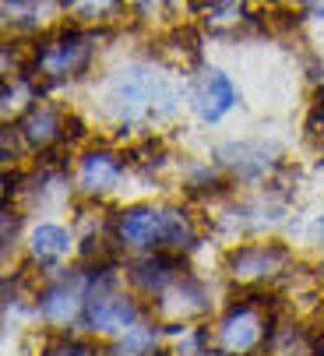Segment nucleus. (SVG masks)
Listing matches in <instances>:
<instances>
[{"label": "nucleus", "instance_id": "obj_1", "mask_svg": "<svg viewBox=\"0 0 324 356\" xmlns=\"http://www.w3.org/2000/svg\"><path fill=\"white\" fill-rule=\"evenodd\" d=\"M272 307L264 303V296H247L226 307L219 328H215V346L222 356H247L261 342L272 335Z\"/></svg>", "mask_w": 324, "mask_h": 356}, {"label": "nucleus", "instance_id": "obj_2", "mask_svg": "<svg viewBox=\"0 0 324 356\" xmlns=\"http://www.w3.org/2000/svg\"><path fill=\"white\" fill-rule=\"evenodd\" d=\"M92 54H95V35H88V32H60L57 39L35 46V67L32 71L49 78V81L78 78L88 67Z\"/></svg>", "mask_w": 324, "mask_h": 356}, {"label": "nucleus", "instance_id": "obj_3", "mask_svg": "<svg viewBox=\"0 0 324 356\" xmlns=\"http://www.w3.org/2000/svg\"><path fill=\"white\" fill-rule=\"evenodd\" d=\"M110 103L120 117L134 120V117H148L159 103H170V88L162 78L134 67V71H120V78L110 88Z\"/></svg>", "mask_w": 324, "mask_h": 356}, {"label": "nucleus", "instance_id": "obj_4", "mask_svg": "<svg viewBox=\"0 0 324 356\" xmlns=\"http://www.w3.org/2000/svg\"><path fill=\"white\" fill-rule=\"evenodd\" d=\"M286 265H289V250L279 243H247V247H236L226 258V272L243 286L275 279L286 272Z\"/></svg>", "mask_w": 324, "mask_h": 356}, {"label": "nucleus", "instance_id": "obj_5", "mask_svg": "<svg viewBox=\"0 0 324 356\" xmlns=\"http://www.w3.org/2000/svg\"><path fill=\"white\" fill-rule=\"evenodd\" d=\"M85 321L95 332H131L138 321V303L131 296L110 293V275H106L102 289H95L85 300Z\"/></svg>", "mask_w": 324, "mask_h": 356}, {"label": "nucleus", "instance_id": "obj_6", "mask_svg": "<svg viewBox=\"0 0 324 356\" xmlns=\"http://www.w3.org/2000/svg\"><path fill=\"white\" fill-rule=\"evenodd\" d=\"M117 240L127 247H159L162 243V212L134 205L117 216Z\"/></svg>", "mask_w": 324, "mask_h": 356}, {"label": "nucleus", "instance_id": "obj_7", "mask_svg": "<svg viewBox=\"0 0 324 356\" xmlns=\"http://www.w3.org/2000/svg\"><path fill=\"white\" fill-rule=\"evenodd\" d=\"M18 134L25 138L29 148L35 152H46L53 148L60 138H64V117L53 110V106H29L22 124H18Z\"/></svg>", "mask_w": 324, "mask_h": 356}, {"label": "nucleus", "instance_id": "obj_8", "mask_svg": "<svg viewBox=\"0 0 324 356\" xmlns=\"http://www.w3.org/2000/svg\"><path fill=\"white\" fill-rule=\"evenodd\" d=\"M124 177V163L110 152H88L78 166V184L88 194H110Z\"/></svg>", "mask_w": 324, "mask_h": 356}, {"label": "nucleus", "instance_id": "obj_9", "mask_svg": "<svg viewBox=\"0 0 324 356\" xmlns=\"http://www.w3.org/2000/svg\"><path fill=\"white\" fill-rule=\"evenodd\" d=\"M159 311L166 318H194L208 311V293L194 282V279H180L173 282L166 293H159Z\"/></svg>", "mask_w": 324, "mask_h": 356}, {"label": "nucleus", "instance_id": "obj_10", "mask_svg": "<svg viewBox=\"0 0 324 356\" xmlns=\"http://www.w3.org/2000/svg\"><path fill=\"white\" fill-rule=\"evenodd\" d=\"M81 300H88V296H81V282L78 279H64V282H53L42 296H39V314L46 318V321H53V325H64V321H71L74 314H78V307H81Z\"/></svg>", "mask_w": 324, "mask_h": 356}, {"label": "nucleus", "instance_id": "obj_11", "mask_svg": "<svg viewBox=\"0 0 324 356\" xmlns=\"http://www.w3.org/2000/svg\"><path fill=\"white\" fill-rule=\"evenodd\" d=\"M177 272H180V261L170 258V254H152V258L138 261L131 268V282L141 289V293H166L173 282H177Z\"/></svg>", "mask_w": 324, "mask_h": 356}, {"label": "nucleus", "instance_id": "obj_12", "mask_svg": "<svg viewBox=\"0 0 324 356\" xmlns=\"http://www.w3.org/2000/svg\"><path fill=\"white\" fill-rule=\"evenodd\" d=\"M236 103V88L222 71H208V78L197 88V110L204 120H219L226 110H233Z\"/></svg>", "mask_w": 324, "mask_h": 356}, {"label": "nucleus", "instance_id": "obj_13", "mask_svg": "<svg viewBox=\"0 0 324 356\" xmlns=\"http://www.w3.org/2000/svg\"><path fill=\"white\" fill-rule=\"evenodd\" d=\"M67 247H71V233L64 229V226H39L35 233H32V258L35 261H57V258H64L67 254Z\"/></svg>", "mask_w": 324, "mask_h": 356}, {"label": "nucleus", "instance_id": "obj_14", "mask_svg": "<svg viewBox=\"0 0 324 356\" xmlns=\"http://www.w3.org/2000/svg\"><path fill=\"white\" fill-rule=\"evenodd\" d=\"M194 243V226L184 212H162V243L159 247H166V250H184Z\"/></svg>", "mask_w": 324, "mask_h": 356}, {"label": "nucleus", "instance_id": "obj_15", "mask_svg": "<svg viewBox=\"0 0 324 356\" xmlns=\"http://www.w3.org/2000/svg\"><path fill=\"white\" fill-rule=\"evenodd\" d=\"M120 0H64V11L74 15L78 22H95V18H106Z\"/></svg>", "mask_w": 324, "mask_h": 356}, {"label": "nucleus", "instance_id": "obj_16", "mask_svg": "<svg viewBox=\"0 0 324 356\" xmlns=\"http://www.w3.org/2000/svg\"><path fill=\"white\" fill-rule=\"evenodd\" d=\"M46 356H95V349L88 346V342H78V339H67V342H60V346H53Z\"/></svg>", "mask_w": 324, "mask_h": 356}, {"label": "nucleus", "instance_id": "obj_17", "mask_svg": "<svg viewBox=\"0 0 324 356\" xmlns=\"http://www.w3.org/2000/svg\"><path fill=\"white\" fill-rule=\"evenodd\" d=\"M307 127H310V134H324V95L317 99V106L310 110V124Z\"/></svg>", "mask_w": 324, "mask_h": 356}, {"label": "nucleus", "instance_id": "obj_18", "mask_svg": "<svg viewBox=\"0 0 324 356\" xmlns=\"http://www.w3.org/2000/svg\"><path fill=\"white\" fill-rule=\"evenodd\" d=\"M15 212H4V243L15 240V229H18V219H11Z\"/></svg>", "mask_w": 324, "mask_h": 356}, {"label": "nucleus", "instance_id": "obj_19", "mask_svg": "<svg viewBox=\"0 0 324 356\" xmlns=\"http://www.w3.org/2000/svg\"><path fill=\"white\" fill-rule=\"evenodd\" d=\"M219 4H222V0H191V8H194V11H215Z\"/></svg>", "mask_w": 324, "mask_h": 356}, {"label": "nucleus", "instance_id": "obj_20", "mask_svg": "<svg viewBox=\"0 0 324 356\" xmlns=\"http://www.w3.org/2000/svg\"><path fill=\"white\" fill-rule=\"evenodd\" d=\"M307 8H310V15L324 18V0H307Z\"/></svg>", "mask_w": 324, "mask_h": 356}, {"label": "nucleus", "instance_id": "obj_21", "mask_svg": "<svg viewBox=\"0 0 324 356\" xmlns=\"http://www.w3.org/2000/svg\"><path fill=\"white\" fill-rule=\"evenodd\" d=\"M138 356H166V353H159V349H145V353H138Z\"/></svg>", "mask_w": 324, "mask_h": 356}, {"label": "nucleus", "instance_id": "obj_22", "mask_svg": "<svg viewBox=\"0 0 324 356\" xmlns=\"http://www.w3.org/2000/svg\"><path fill=\"white\" fill-rule=\"evenodd\" d=\"M317 356H324V346H321V353H317Z\"/></svg>", "mask_w": 324, "mask_h": 356}]
</instances>
